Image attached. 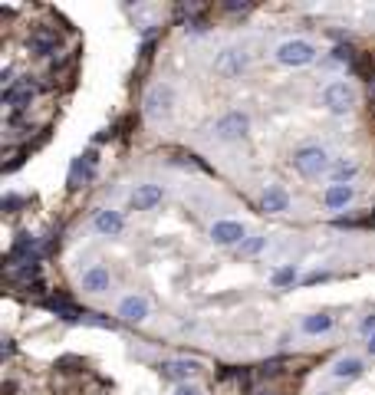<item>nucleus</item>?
Returning a JSON list of instances; mask_svg holds the SVG:
<instances>
[{"mask_svg":"<svg viewBox=\"0 0 375 395\" xmlns=\"http://www.w3.org/2000/svg\"><path fill=\"white\" fill-rule=\"evenodd\" d=\"M172 109H174V86H172V83H155V86L145 93L142 112L152 119V122L168 119V116H172Z\"/></svg>","mask_w":375,"mask_h":395,"instance_id":"f257e3e1","label":"nucleus"},{"mask_svg":"<svg viewBox=\"0 0 375 395\" xmlns=\"http://www.w3.org/2000/svg\"><path fill=\"white\" fill-rule=\"evenodd\" d=\"M329 152L323 148V145H303V148H297L293 152V168H297L299 175H306V178H316V175L329 172Z\"/></svg>","mask_w":375,"mask_h":395,"instance_id":"f03ea898","label":"nucleus"},{"mask_svg":"<svg viewBox=\"0 0 375 395\" xmlns=\"http://www.w3.org/2000/svg\"><path fill=\"white\" fill-rule=\"evenodd\" d=\"M316 59V47L309 40H283L277 47V63L280 66H306Z\"/></svg>","mask_w":375,"mask_h":395,"instance_id":"7ed1b4c3","label":"nucleus"},{"mask_svg":"<svg viewBox=\"0 0 375 395\" xmlns=\"http://www.w3.org/2000/svg\"><path fill=\"white\" fill-rule=\"evenodd\" d=\"M323 106H326L329 112H336V116H346V112H352V106H356V93H352L349 83L333 79V83L323 89Z\"/></svg>","mask_w":375,"mask_h":395,"instance_id":"20e7f679","label":"nucleus"},{"mask_svg":"<svg viewBox=\"0 0 375 395\" xmlns=\"http://www.w3.org/2000/svg\"><path fill=\"white\" fill-rule=\"evenodd\" d=\"M247 129H250V122H247V116L244 112H224L218 122H214V132H218V138L221 142H234V138H244L247 135Z\"/></svg>","mask_w":375,"mask_h":395,"instance_id":"39448f33","label":"nucleus"},{"mask_svg":"<svg viewBox=\"0 0 375 395\" xmlns=\"http://www.w3.org/2000/svg\"><path fill=\"white\" fill-rule=\"evenodd\" d=\"M198 369H201V362H194V359H162L158 362L162 379H172V382H181V386L191 376H198Z\"/></svg>","mask_w":375,"mask_h":395,"instance_id":"423d86ee","label":"nucleus"},{"mask_svg":"<svg viewBox=\"0 0 375 395\" xmlns=\"http://www.w3.org/2000/svg\"><path fill=\"white\" fill-rule=\"evenodd\" d=\"M211 241L221 244V247H231V244L241 247L244 244V224L241 221H214L211 224Z\"/></svg>","mask_w":375,"mask_h":395,"instance_id":"0eeeda50","label":"nucleus"},{"mask_svg":"<svg viewBox=\"0 0 375 395\" xmlns=\"http://www.w3.org/2000/svg\"><path fill=\"white\" fill-rule=\"evenodd\" d=\"M129 201H132L135 211H152V208H158L165 201V188L162 184H138Z\"/></svg>","mask_w":375,"mask_h":395,"instance_id":"6e6552de","label":"nucleus"},{"mask_svg":"<svg viewBox=\"0 0 375 395\" xmlns=\"http://www.w3.org/2000/svg\"><path fill=\"white\" fill-rule=\"evenodd\" d=\"M214 69L227 79H237L247 69V53L244 49H224L221 57H218V63H214Z\"/></svg>","mask_w":375,"mask_h":395,"instance_id":"1a4fd4ad","label":"nucleus"},{"mask_svg":"<svg viewBox=\"0 0 375 395\" xmlns=\"http://www.w3.org/2000/svg\"><path fill=\"white\" fill-rule=\"evenodd\" d=\"M119 317L125 319V323H145L148 319V300L145 297H122V303H119Z\"/></svg>","mask_w":375,"mask_h":395,"instance_id":"9d476101","label":"nucleus"},{"mask_svg":"<svg viewBox=\"0 0 375 395\" xmlns=\"http://www.w3.org/2000/svg\"><path fill=\"white\" fill-rule=\"evenodd\" d=\"M30 99H33V83L27 79H13L10 86H4V102L13 109H23L30 106Z\"/></svg>","mask_w":375,"mask_h":395,"instance_id":"9b49d317","label":"nucleus"},{"mask_svg":"<svg viewBox=\"0 0 375 395\" xmlns=\"http://www.w3.org/2000/svg\"><path fill=\"white\" fill-rule=\"evenodd\" d=\"M93 228H96L99 234H106V237H116V234L125 228V221H122V214H119V211L102 208V211L93 214Z\"/></svg>","mask_w":375,"mask_h":395,"instance_id":"f8f14e48","label":"nucleus"},{"mask_svg":"<svg viewBox=\"0 0 375 395\" xmlns=\"http://www.w3.org/2000/svg\"><path fill=\"white\" fill-rule=\"evenodd\" d=\"M260 208L267 214H283L290 208V194L280 188V184H267V191L260 198Z\"/></svg>","mask_w":375,"mask_h":395,"instance_id":"ddd939ff","label":"nucleus"},{"mask_svg":"<svg viewBox=\"0 0 375 395\" xmlns=\"http://www.w3.org/2000/svg\"><path fill=\"white\" fill-rule=\"evenodd\" d=\"M352 198H356V188H352V184H329L326 194H323V201H326L329 211H343Z\"/></svg>","mask_w":375,"mask_h":395,"instance_id":"4468645a","label":"nucleus"},{"mask_svg":"<svg viewBox=\"0 0 375 395\" xmlns=\"http://www.w3.org/2000/svg\"><path fill=\"white\" fill-rule=\"evenodd\" d=\"M109 283H112V277H109L106 267L93 264L89 270H83V290H89V293H106Z\"/></svg>","mask_w":375,"mask_h":395,"instance_id":"2eb2a0df","label":"nucleus"},{"mask_svg":"<svg viewBox=\"0 0 375 395\" xmlns=\"http://www.w3.org/2000/svg\"><path fill=\"white\" fill-rule=\"evenodd\" d=\"M30 49L37 53V57H49V53H56V37L49 33V30H37V33H30Z\"/></svg>","mask_w":375,"mask_h":395,"instance_id":"dca6fc26","label":"nucleus"},{"mask_svg":"<svg viewBox=\"0 0 375 395\" xmlns=\"http://www.w3.org/2000/svg\"><path fill=\"white\" fill-rule=\"evenodd\" d=\"M333 376L336 379H359L362 376V359H356V356L339 359L336 366H333Z\"/></svg>","mask_w":375,"mask_h":395,"instance_id":"f3484780","label":"nucleus"},{"mask_svg":"<svg viewBox=\"0 0 375 395\" xmlns=\"http://www.w3.org/2000/svg\"><path fill=\"white\" fill-rule=\"evenodd\" d=\"M356 172H359V165L352 158H343V162L333 165V184H349L356 178Z\"/></svg>","mask_w":375,"mask_h":395,"instance_id":"a211bd4d","label":"nucleus"},{"mask_svg":"<svg viewBox=\"0 0 375 395\" xmlns=\"http://www.w3.org/2000/svg\"><path fill=\"white\" fill-rule=\"evenodd\" d=\"M336 319L329 317V313H313V317H303V333H326L333 329Z\"/></svg>","mask_w":375,"mask_h":395,"instance_id":"6ab92c4d","label":"nucleus"},{"mask_svg":"<svg viewBox=\"0 0 375 395\" xmlns=\"http://www.w3.org/2000/svg\"><path fill=\"white\" fill-rule=\"evenodd\" d=\"M297 277H299L297 264H287V267L273 270V287H290V283H297Z\"/></svg>","mask_w":375,"mask_h":395,"instance_id":"aec40b11","label":"nucleus"},{"mask_svg":"<svg viewBox=\"0 0 375 395\" xmlns=\"http://www.w3.org/2000/svg\"><path fill=\"white\" fill-rule=\"evenodd\" d=\"M263 247H267V237H263V234H254V237H244V244L237 251H241V257H254V254H260Z\"/></svg>","mask_w":375,"mask_h":395,"instance_id":"412c9836","label":"nucleus"},{"mask_svg":"<svg viewBox=\"0 0 375 395\" xmlns=\"http://www.w3.org/2000/svg\"><path fill=\"white\" fill-rule=\"evenodd\" d=\"M349 57H352V53H349L346 47H336V49H333V59H339V63H349Z\"/></svg>","mask_w":375,"mask_h":395,"instance_id":"4be33fe9","label":"nucleus"},{"mask_svg":"<svg viewBox=\"0 0 375 395\" xmlns=\"http://www.w3.org/2000/svg\"><path fill=\"white\" fill-rule=\"evenodd\" d=\"M172 395H201V389L198 386H178Z\"/></svg>","mask_w":375,"mask_h":395,"instance_id":"5701e85b","label":"nucleus"},{"mask_svg":"<svg viewBox=\"0 0 375 395\" xmlns=\"http://www.w3.org/2000/svg\"><path fill=\"white\" fill-rule=\"evenodd\" d=\"M362 333L375 336V317H366V319H362Z\"/></svg>","mask_w":375,"mask_h":395,"instance_id":"b1692460","label":"nucleus"},{"mask_svg":"<svg viewBox=\"0 0 375 395\" xmlns=\"http://www.w3.org/2000/svg\"><path fill=\"white\" fill-rule=\"evenodd\" d=\"M17 204H20L17 194H7V198H4V208H7V211H10V208H17Z\"/></svg>","mask_w":375,"mask_h":395,"instance_id":"393cba45","label":"nucleus"},{"mask_svg":"<svg viewBox=\"0 0 375 395\" xmlns=\"http://www.w3.org/2000/svg\"><path fill=\"white\" fill-rule=\"evenodd\" d=\"M366 346H369V353L375 356V336H369V343H366Z\"/></svg>","mask_w":375,"mask_h":395,"instance_id":"a878e982","label":"nucleus"},{"mask_svg":"<svg viewBox=\"0 0 375 395\" xmlns=\"http://www.w3.org/2000/svg\"><path fill=\"white\" fill-rule=\"evenodd\" d=\"M372 224H375V218H372Z\"/></svg>","mask_w":375,"mask_h":395,"instance_id":"bb28decb","label":"nucleus"}]
</instances>
